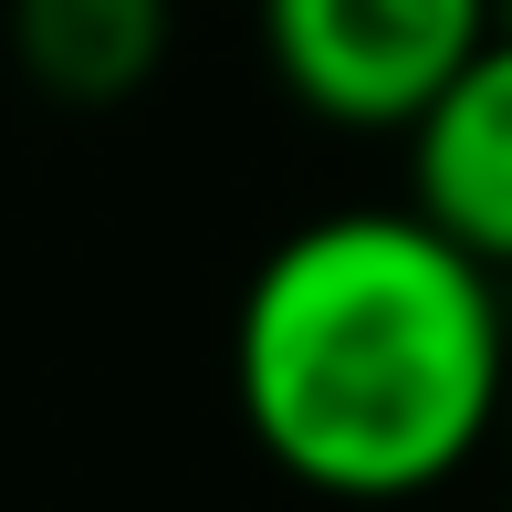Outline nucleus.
I'll list each match as a JSON object with an SVG mask.
<instances>
[{
  "label": "nucleus",
  "mask_w": 512,
  "mask_h": 512,
  "mask_svg": "<svg viewBox=\"0 0 512 512\" xmlns=\"http://www.w3.org/2000/svg\"><path fill=\"white\" fill-rule=\"evenodd\" d=\"M408 199L460 251L512 272V32H492L408 126Z\"/></svg>",
  "instance_id": "obj_3"
},
{
  "label": "nucleus",
  "mask_w": 512,
  "mask_h": 512,
  "mask_svg": "<svg viewBox=\"0 0 512 512\" xmlns=\"http://www.w3.org/2000/svg\"><path fill=\"white\" fill-rule=\"evenodd\" d=\"M502 429H512V408H502Z\"/></svg>",
  "instance_id": "obj_5"
},
{
  "label": "nucleus",
  "mask_w": 512,
  "mask_h": 512,
  "mask_svg": "<svg viewBox=\"0 0 512 512\" xmlns=\"http://www.w3.org/2000/svg\"><path fill=\"white\" fill-rule=\"evenodd\" d=\"M11 53L42 95L115 105L168 53V0H11Z\"/></svg>",
  "instance_id": "obj_4"
},
{
  "label": "nucleus",
  "mask_w": 512,
  "mask_h": 512,
  "mask_svg": "<svg viewBox=\"0 0 512 512\" xmlns=\"http://www.w3.org/2000/svg\"><path fill=\"white\" fill-rule=\"evenodd\" d=\"M502 272L429 209H335L262 251L230 387L272 471L335 502L439 492L512 408Z\"/></svg>",
  "instance_id": "obj_1"
},
{
  "label": "nucleus",
  "mask_w": 512,
  "mask_h": 512,
  "mask_svg": "<svg viewBox=\"0 0 512 512\" xmlns=\"http://www.w3.org/2000/svg\"><path fill=\"white\" fill-rule=\"evenodd\" d=\"M272 74L335 126H418L492 42V0H262Z\"/></svg>",
  "instance_id": "obj_2"
}]
</instances>
